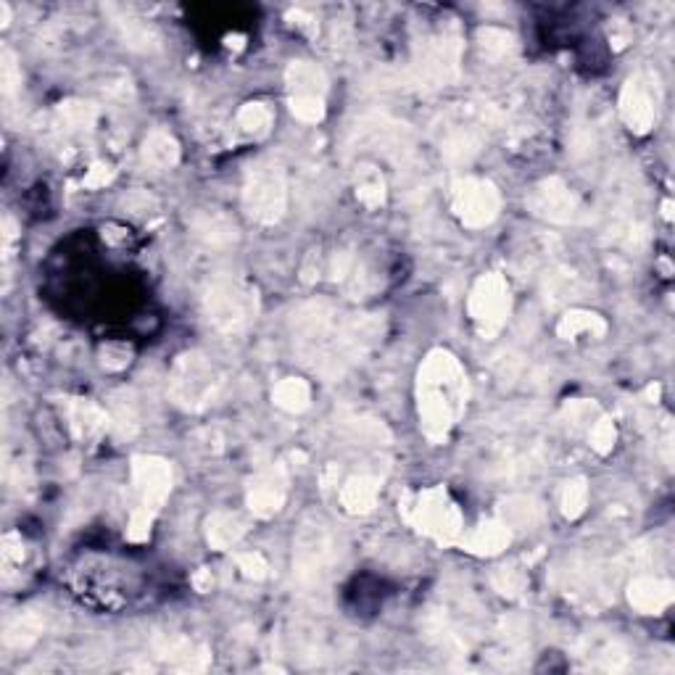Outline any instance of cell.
I'll use <instances>...</instances> for the list:
<instances>
[{"label":"cell","instance_id":"6da1fadb","mask_svg":"<svg viewBox=\"0 0 675 675\" xmlns=\"http://www.w3.org/2000/svg\"><path fill=\"white\" fill-rule=\"evenodd\" d=\"M422 430L430 441H443L465 412L467 375L457 356L449 351H433L417 375Z\"/></svg>","mask_w":675,"mask_h":675},{"label":"cell","instance_id":"7a4b0ae2","mask_svg":"<svg viewBox=\"0 0 675 675\" xmlns=\"http://www.w3.org/2000/svg\"><path fill=\"white\" fill-rule=\"evenodd\" d=\"M293 341L304 362L325 378H338L356 362L346 338V320L327 301H309L293 314Z\"/></svg>","mask_w":675,"mask_h":675},{"label":"cell","instance_id":"3957f363","mask_svg":"<svg viewBox=\"0 0 675 675\" xmlns=\"http://www.w3.org/2000/svg\"><path fill=\"white\" fill-rule=\"evenodd\" d=\"M259 298L256 291L243 280L222 277L206 288L204 293V317L217 333L235 335L246 330L256 320Z\"/></svg>","mask_w":675,"mask_h":675},{"label":"cell","instance_id":"277c9868","mask_svg":"<svg viewBox=\"0 0 675 675\" xmlns=\"http://www.w3.org/2000/svg\"><path fill=\"white\" fill-rule=\"evenodd\" d=\"M225 385V378L209 356L182 354L175 362L172 378H169V393L177 407L185 412H201L209 404H214Z\"/></svg>","mask_w":675,"mask_h":675},{"label":"cell","instance_id":"5b68a950","mask_svg":"<svg viewBox=\"0 0 675 675\" xmlns=\"http://www.w3.org/2000/svg\"><path fill=\"white\" fill-rule=\"evenodd\" d=\"M132 486L138 494V509L132 512L130 538L140 541L151 533V523L156 509L172 491V467L159 457L132 459Z\"/></svg>","mask_w":675,"mask_h":675},{"label":"cell","instance_id":"8992f818","mask_svg":"<svg viewBox=\"0 0 675 675\" xmlns=\"http://www.w3.org/2000/svg\"><path fill=\"white\" fill-rule=\"evenodd\" d=\"M243 206L248 217L259 225H275L280 222L288 206V185H285L283 169L275 161L262 159L251 164L243 185Z\"/></svg>","mask_w":675,"mask_h":675},{"label":"cell","instance_id":"52a82bcc","mask_svg":"<svg viewBox=\"0 0 675 675\" xmlns=\"http://www.w3.org/2000/svg\"><path fill=\"white\" fill-rule=\"evenodd\" d=\"M335 562V544L330 530L322 520L309 517L296 536V549H293V570L301 586L320 588L325 583L327 573Z\"/></svg>","mask_w":675,"mask_h":675},{"label":"cell","instance_id":"ba28073f","mask_svg":"<svg viewBox=\"0 0 675 675\" xmlns=\"http://www.w3.org/2000/svg\"><path fill=\"white\" fill-rule=\"evenodd\" d=\"M288 82V101L293 117L306 124H317L325 117V90L327 77L312 61H293L285 72Z\"/></svg>","mask_w":675,"mask_h":675},{"label":"cell","instance_id":"9c48e42d","mask_svg":"<svg viewBox=\"0 0 675 675\" xmlns=\"http://www.w3.org/2000/svg\"><path fill=\"white\" fill-rule=\"evenodd\" d=\"M499 190L478 177H462L451 185V211L465 227L480 230L491 225L499 214Z\"/></svg>","mask_w":675,"mask_h":675},{"label":"cell","instance_id":"30bf717a","mask_svg":"<svg viewBox=\"0 0 675 675\" xmlns=\"http://www.w3.org/2000/svg\"><path fill=\"white\" fill-rule=\"evenodd\" d=\"M409 517L422 533H428L438 541H454L462 533V515H459L457 504L441 488L422 491L409 507Z\"/></svg>","mask_w":675,"mask_h":675},{"label":"cell","instance_id":"8fae6325","mask_svg":"<svg viewBox=\"0 0 675 675\" xmlns=\"http://www.w3.org/2000/svg\"><path fill=\"white\" fill-rule=\"evenodd\" d=\"M467 306H470V317L478 327V333L486 335V338L496 335L507 322L509 306H512L507 280L501 275L480 277L472 288Z\"/></svg>","mask_w":675,"mask_h":675},{"label":"cell","instance_id":"7c38bea8","mask_svg":"<svg viewBox=\"0 0 675 675\" xmlns=\"http://www.w3.org/2000/svg\"><path fill=\"white\" fill-rule=\"evenodd\" d=\"M528 209L536 217L557 222V225H570L583 217L581 201L559 177H549V180L533 185V190L528 193Z\"/></svg>","mask_w":675,"mask_h":675},{"label":"cell","instance_id":"4fadbf2b","mask_svg":"<svg viewBox=\"0 0 675 675\" xmlns=\"http://www.w3.org/2000/svg\"><path fill=\"white\" fill-rule=\"evenodd\" d=\"M414 69H417V80L430 88H441L459 74V43L446 35L430 40L422 48V56L417 59Z\"/></svg>","mask_w":675,"mask_h":675},{"label":"cell","instance_id":"5bb4252c","mask_svg":"<svg viewBox=\"0 0 675 675\" xmlns=\"http://www.w3.org/2000/svg\"><path fill=\"white\" fill-rule=\"evenodd\" d=\"M288 496V472L283 465H269L267 470L256 472L248 483V507L256 517L277 515Z\"/></svg>","mask_w":675,"mask_h":675},{"label":"cell","instance_id":"9a60e30c","mask_svg":"<svg viewBox=\"0 0 675 675\" xmlns=\"http://www.w3.org/2000/svg\"><path fill=\"white\" fill-rule=\"evenodd\" d=\"M620 111L633 132L644 135L652 130L657 122V98H654V85L649 77H633L625 82L623 95H620Z\"/></svg>","mask_w":675,"mask_h":675},{"label":"cell","instance_id":"2e32d148","mask_svg":"<svg viewBox=\"0 0 675 675\" xmlns=\"http://www.w3.org/2000/svg\"><path fill=\"white\" fill-rule=\"evenodd\" d=\"M64 412L74 436L85 443L98 441L111 425V417L106 414V409H101L88 399H66Z\"/></svg>","mask_w":675,"mask_h":675},{"label":"cell","instance_id":"e0dca14e","mask_svg":"<svg viewBox=\"0 0 675 675\" xmlns=\"http://www.w3.org/2000/svg\"><path fill=\"white\" fill-rule=\"evenodd\" d=\"M95 124V109L90 103L82 101H69L61 103L56 109L51 111V117H48V130L51 135H56L59 140H72V138H82V135H88L93 130Z\"/></svg>","mask_w":675,"mask_h":675},{"label":"cell","instance_id":"ac0fdd59","mask_svg":"<svg viewBox=\"0 0 675 675\" xmlns=\"http://www.w3.org/2000/svg\"><path fill=\"white\" fill-rule=\"evenodd\" d=\"M190 230H193L196 240H201L209 248H227L238 240V227H235L233 219L227 217L225 211L217 209L196 211L190 219Z\"/></svg>","mask_w":675,"mask_h":675},{"label":"cell","instance_id":"d6986e66","mask_svg":"<svg viewBox=\"0 0 675 675\" xmlns=\"http://www.w3.org/2000/svg\"><path fill=\"white\" fill-rule=\"evenodd\" d=\"M628 602L644 615H660L673 604V583L654 575H639L628 588Z\"/></svg>","mask_w":675,"mask_h":675},{"label":"cell","instance_id":"ffe728a7","mask_svg":"<svg viewBox=\"0 0 675 675\" xmlns=\"http://www.w3.org/2000/svg\"><path fill=\"white\" fill-rule=\"evenodd\" d=\"M380 494V483L372 475H354L341 486V507L351 515H364V512H370L375 507V501H378Z\"/></svg>","mask_w":675,"mask_h":675},{"label":"cell","instance_id":"44dd1931","mask_svg":"<svg viewBox=\"0 0 675 675\" xmlns=\"http://www.w3.org/2000/svg\"><path fill=\"white\" fill-rule=\"evenodd\" d=\"M586 285L573 269L562 267H549V272L544 275V296L549 306H565L575 298H581Z\"/></svg>","mask_w":675,"mask_h":675},{"label":"cell","instance_id":"7402d4cb","mask_svg":"<svg viewBox=\"0 0 675 675\" xmlns=\"http://www.w3.org/2000/svg\"><path fill=\"white\" fill-rule=\"evenodd\" d=\"M243 536H246V520L235 512H214L206 520V541L219 552L233 549Z\"/></svg>","mask_w":675,"mask_h":675},{"label":"cell","instance_id":"603a6c76","mask_svg":"<svg viewBox=\"0 0 675 675\" xmlns=\"http://www.w3.org/2000/svg\"><path fill=\"white\" fill-rule=\"evenodd\" d=\"M143 164L151 169H172L180 161V146L177 140L164 130H153L143 143Z\"/></svg>","mask_w":675,"mask_h":675},{"label":"cell","instance_id":"cb8c5ba5","mask_svg":"<svg viewBox=\"0 0 675 675\" xmlns=\"http://www.w3.org/2000/svg\"><path fill=\"white\" fill-rule=\"evenodd\" d=\"M509 541H512V530L501 520H496V523H483L472 530L467 538V549L475 554H499L501 549H507Z\"/></svg>","mask_w":675,"mask_h":675},{"label":"cell","instance_id":"d4e9b609","mask_svg":"<svg viewBox=\"0 0 675 675\" xmlns=\"http://www.w3.org/2000/svg\"><path fill=\"white\" fill-rule=\"evenodd\" d=\"M45 623L43 617L37 615V612H16L14 617H8L6 623V633H3V641L8 646H30L40 639V633H43Z\"/></svg>","mask_w":675,"mask_h":675},{"label":"cell","instance_id":"484cf974","mask_svg":"<svg viewBox=\"0 0 675 675\" xmlns=\"http://www.w3.org/2000/svg\"><path fill=\"white\" fill-rule=\"evenodd\" d=\"M501 523L512 528H533L541 520V507L528 496H512L501 504Z\"/></svg>","mask_w":675,"mask_h":675},{"label":"cell","instance_id":"4316f807","mask_svg":"<svg viewBox=\"0 0 675 675\" xmlns=\"http://www.w3.org/2000/svg\"><path fill=\"white\" fill-rule=\"evenodd\" d=\"M272 401L285 412H304L309 407V401H312V391H309V385L304 380L285 378L275 385Z\"/></svg>","mask_w":675,"mask_h":675},{"label":"cell","instance_id":"83f0119b","mask_svg":"<svg viewBox=\"0 0 675 675\" xmlns=\"http://www.w3.org/2000/svg\"><path fill=\"white\" fill-rule=\"evenodd\" d=\"M604 330H607V325H604L602 317H596V314L591 312H567L562 320H559L557 325V333L562 335V338H581V335H604Z\"/></svg>","mask_w":675,"mask_h":675},{"label":"cell","instance_id":"f1b7e54d","mask_svg":"<svg viewBox=\"0 0 675 675\" xmlns=\"http://www.w3.org/2000/svg\"><path fill=\"white\" fill-rule=\"evenodd\" d=\"M235 124L246 138H264L272 127V111H269L267 103H246L238 111V122Z\"/></svg>","mask_w":675,"mask_h":675},{"label":"cell","instance_id":"f546056e","mask_svg":"<svg viewBox=\"0 0 675 675\" xmlns=\"http://www.w3.org/2000/svg\"><path fill=\"white\" fill-rule=\"evenodd\" d=\"M111 425L122 433V436H135L140 428V409L138 401L132 393H119L114 399V412H111Z\"/></svg>","mask_w":675,"mask_h":675},{"label":"cell","instance_id":"4dcf8cb0","mask_svg":"<svg viewBox=\"0 0 675 675\" xmlns=\"http://www.w3.org/2000/svg\"><path fill=\"white\" fill-rule=\"evenodd\" d=\"M356 198L370 209H378L385 204V182L378 169L362 167L356 175Z\"/></svg>","mask_w":675,"mask_h":675},{"label":"cell","instance_id":"1f68e13d","mask_svg":"<svg viewBox=\"0 0 675 675\" xmlns=\"http://www.w3.org/2000/svg\"><path fill=\"white\" fill-rule=\"evenodd\" d=\"M117 27L132 48H138V51H151V48H156V35H153V30L143 22V19H135V16L130 14H119Z\"/></svg>","mask_w":675,"mask_h":675},{"label":"cell","instance_id":"d6a6232c","mask_svg":"<svg viewBox=\"0 0 675 675\" xmlns=\"http://www.w3.org/2000/svg\"><path fill=\"white\" fill-rule=\"evenodd\" d=\"M588 504V486L583 478H573L567 480L565 486H562V494H559V507L565 512V517L575 520V517H581L586 512Z\"/></svg>","mask_w":675,"mask_h":675},{"label":"cell","instance_id":"836d02e7","mask_svg":"<svg viewBox=\"0 0 675 675\" xmlns=\"http://www.w3.org/2000/svg\"><path fill=\"white\" fill-rule=\"evenodd\" d=\"M599 417H602V412L591 401H575V404L565 409V422L573 433H588Z\"/></svg>","mask_w":675,"mask_h":675},{"label":"cell","instance_id":"e575fe53","mask_svg":"<svg viewBox=\"0 0 675 675\" xmlns=\"http://www.w3.org/2000/svg\"><path fill=\"white\" fill-rule=\"evenodd\" d=\"M188 449L201 459H214L219 451L225 449V438H222V433L217 428H204L190 438Z\"/></svg>","mask_w":675,"mask_h":675},{"label":"cell","instance_id":"d590c367","mask_svg":"<svg viewBox=\"0 0 675 675\" xmlns=\"http://www.w3.org/2000/svg\"><path fill=\"white\" fill-rule=\"evenodd\" d=\"M491 581H494V588L499 591V594L517 596V594H523L525 583H528V575H525L517 565H501Z\"/></svg>","mask_w":675,"mask_h":675},{"label":"cell","instance_id":"8d00e7d4","mask_svg":"<svg viewBox=\"0 0 675 675\" xmlns=\"http://www.w3.org/2000/svg\"><path fill=\"white\" fill-rule=\"evenodd\" d=\"M235 565H238L240 575L246 578V581H264L269 575V562L264 559L262 552H246V554H238V559H235Z\"/></svg>","mask_w":675,"mask_h":675},{"label":"cell","instance_id":"74e56055","mask_svg":"<svg viewBox=\"0 0 675 675\" xmlns=\"http://www.w3.org/2000/svg\"><path fill=\"white\" fill-rule=\"evenodd\" d=\"M586 436L599 454H607V451H612V446H615L617 430H615V425L607 420V417H599V420L594 422V428L588 430Z\"/></svg>","mask_w":675,"mask_h":675},{"label":"cell","instance_id":"f35d334b","mask_svg":"<svg viewBox=\"0 0 675 675\" xmlns=\"http://www.w3.org/2000/svg\"><path fill=\"white\" fill-rule=\"evenodd\" d=\"M480 43H483V51L491 53V56H504V53L512 48V37H509L504 30H494V27H488V30L480 32Z\"/></svg>","mask_w":675,"mask_h":675},{"label":"cell","instance_id":"ab89813d","mask_svg":"<svg viewBox=\"0 0 675 675\" xmlns=\"http://www.w3.org/2000/svg\"><path fill=\"white\" fill-rule=\"evenodd\" d=\"M0 77H3V90L8 95L14 93L16 85L22 82V74H19V66H16L14 53L3 51V59H0Z\"/></svg>","mask_w":675,"mask_h":675},{"label":"cell","instance_id":"60d3db41","mask_svg":"<svg viewBox=\"0 0 675 675\" xmlns=\"http://www.w3.org/2000/svg\"><path fill=\"white\" fill-rule=\"evenodd\" d=\"M24 559V544L22 538L16 536V533H8L3 538V565H6V573H11V567L22 565Z\"/></svg>","mask_w":675,"mask_h":675},{"label":"cell","instance_id":"b9f144b4","mask_svg":"<svg viewBox=\"0 0 675 675\" xmlns=\"http://www.w3.org/2000/svg\"><path fill=\"white\" fill-rule=\"evenodd\" d=\"M109 180H111V169L103 167V164H98V167L90 169V175L85 177V185H90V188H98V185H106Z\"/></svg>","mask_w":675,"mask_h":675}]
</instances>
